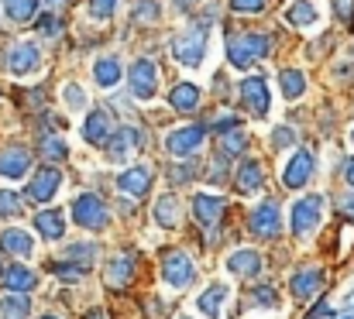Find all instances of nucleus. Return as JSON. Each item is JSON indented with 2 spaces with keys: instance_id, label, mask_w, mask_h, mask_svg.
Returning <instances> with one entry per match:
<instances>
[{
  "instance_id": "1",
  "label": "nucleus",
  "mask_w": 354,
  "mask_h": 319,
  "mask_svg": "<svg viewBox=\"0 0 354 319\" xmlns=\"http://www.w3.org/2000/svg\"><path fill=\"white\" fill-rule=\"evenodd\" d=\"M272 52V38L268 35H258V31H244V35H234L227 38V59L234 69H248L254 66L258 59H265Z\"/></svg>"
},
{
  "instance_id": "2",
  "label": "nucleus",
  "mask_w": 354,
  "mask_h": 319,
  "mask_svg": "<svg viewBox=\"0 0 354 319\" xmlns=\"http://www.w3.org/2000/svg\"><path fill=\"white\" fill-rule=\"evenodd\" d=\"M207 41H210L207 28H203V24H189L186 31H179V35L172 38V55H176V62H183V66H189V69H200L203 59H207Z\"/></svg>"
},
{
  "instance_id": "3",
  "label": "nucleus",
  "mask_w": 354,
  "mask_h": 319,
  "mask_svg": "<svg viewBox=\"0 0 354 319\" xmlns=\"http://www.w3.org/2000/svg\"><path fill=\"white\" fill-rule=\"evenodd\" d=\"M320 216H324V196H303L289 210V226L296 237H310L320 226Z\"/></svg>"
},
{
  "instance_id": "4",
  "label": "nucleus",
  "mask_w": 354,
  "mask_h": 319,
  "mask_svg": "<svg viewBox=\"0 0 354 319\" xmlns=\"http://www.w3.org/2000/svg\"><path fill=\"white\" fill-rule=\"evenodd\" d=\"M73 220H76V226L104 230V226H107V220H111V213H107V206H104V200H100V196L83 193V196H76V200H73Z\"/></svg>"
},
{
  "instance_id": "5",
  "label": "nucleus",
  "mask_w": 354,
  "mask_h": 319,
  "mask_svg": "<svg viewBox=\"0 0 354 319\" xmlns=\"http://www.w3.org/2000/svg\"><path fill=\"white\" fill-rule=\"evenodd\" d=\"M7 69L10 76L24 79V76H35L41 69V48L35 41H14L10 52H7Z\"/></svg>"
},
{
  "instance_id": "6",
  "label": "nucleus",
  "mask_w": 354,
  "mask_h": 319,
  "mask_svg": "<svg viewBox=\"0 0 354 319\" xmlns=\"http://www.w3.org/2000/svg\"><path fill=\"white\" fill-rule=\"evenodd\" d=\"M127 83H131V93L138 100H151L158 93V66L151 59H138L127 72Z\"/></svg>"
},
{
  "instance_id": "7",
  "label": "nucleus",
  "mask_w": 354,
  "mask_h": 319,
  "mask_svg": "<svg viewBox=\"0 0 354 319\" xmlns=\"http://www.w3.org/2000/svg\"><path fill=\"white\" fill-rule=\"evenodd\" d=\"M241 104L248 106L251 117H268V110H272L268 83H265L261 76H248V79H241Z\"/></svg>"
},
{
  "instance_id": "8",
  "label": "nucleus",
  "mask_w": 354,
  "mask_h": 319,
  "mask_svg": "<svg viewBox=\"0 0 354 319\" xmlns=\"http://www.w3.org/2000/svg\"><path fill=\"white\" fill-rule=\"evenodd\" d=\"M313 172H317V158H313V151L299 148V151L286 162V168H282V182H286V189H303V186L313 179Z\"/></svg>"
},
{
  "instance_id": "9",
  "label": "nucleus",
  "mask_w": 354,
  "mask_h": 319,
  "mask_svg": "<svg viewBox=\"0 0 354 319\" xmlns=\"http://www.w3.org/2000/svg\"><path fill=\"white\" fill-rule=\"evenodd\" d=\"M203 137H207V127H203V124L179 127V130H172V134L165 137V151L176 155V158H186V155H193V151L203 144Z\"/></svg>"
},
{
  "instance_id": "10",
  "label": "nucleus",
  "mask_w": 354,
  "mask_h": 319,
  "mask_svg": "<svg viewBox=\"0 0 354 319\" xmlns=\"http://www.w3.org/2000/svg\"><path fill=\"white\" fill-rule=\"evenodd\" d=\"M162 278L172 285V289H189L193 282H196V264L186 258V254H179V251H172V254H165V264H162Z\"/></svg>"
},
{
  "instance_id": "11",
  "label": "nucleus",
  "mask_w": 354,
  "mask_h": 319,
  "mask_svg": "<svg viewBox=\"0 0 354 319\" xmlns=\"http://www.w3.org/2000/svg\"><path fill=\"white\" fill-rule=\"evenodd\" d=\"M114 134V120H111V110H90L86 120H83V141L93 144V148H104Z\"/></svg>"
},
{
  "instance_id": "12",
  "label": "nucleus",
  "mask_w": 354,
  "mask_h": 319,
  "mask_svg": "<svg viewBox=\"0 0 354 319\" xmlns=\"http://www.w3.org/2000/svg\"><path fill=\"white\" fill-rule=\"evenodd\" d=\"M248 223H251V233L275 240V237H279V230H282L279 203H261V206H254V213H251V220H248Z\"/></svg>"
},
{
  "instance_id": "13",
  "label": "nucleus",
  "mask_w": 354,
  "mask_h": 319,
  "mask_svg": "<svg viewBox=\"0 0 354 319\" xmlns=\"http://www.w3.org/2000/svg\"><path fill=\"white\" fill-rule=\"evenodd\" d=\"M193 216L200 226H217L224 220V196L217 193H196L193 196Z\"/></svg>"
},
{
  "instance_id": "14",
  "label": "nucleus",
  "mask_w": 354,
  "mask_h": 319,
  "mask_svg": "<svg viewBox=\"0 0 354 319\" xmlns=\"http://www.w3.org/2000/svg\"><path fill=\"white\" fill-rule=\"evenodd\" d=\"M59 186H62V172L59 168H41L35 179H31V186H28V200H35V203H48L55 193H59Z\"/></svg>"
},
{
  "instance_id": "15",
  "label": "nucleus",
  "mask_w": 354,
  "mask_h": 319,
  "mask_svg": "<svg viewBox=\"0 0 354 319\" xmlns=\"http://www.w3.org/2000/svg\"><path fill=\"white\" fill-rule=\"evenodd\" d=\"M118 189L124 196H131V200H138V196H145L148 189H151V172L145 168V165H131V168H124L118 175Z\"/></svg>"
},
{
  "instance_id": "16",
  "label": "nucleus",
  "mask_w": 354,
  "mask_h": 319,
  "mask_svg": "<svg viewBox=\"0 0 354 319\" xmlns=\"http://www.w3.org/2000/svg\"><path fill=\"white\" fill-rule=\"evenodd\" d=\"M131 275H134V254H131V251L114 254V258L107 261V268H104V278H107L111 289H127V285H131Z\"/></svg>"
},
{
  "instance_id": "17",
  "label": "nucleus",
  "mask_w": 354,
  "mask_h": 319,
  "mask_svg": "<svg viewBox=\"0 0 354 319\" xmlns=\"http://www.w3.org/2000/svg\"><path fill=\"white\" fill-rule=\"evenodd\" d=\"M104 148H107V155L114 162H127V155L141 148V130L138 127H120L118 134H111V141Z\"/></svg>"
},
{
  "instance_id": "18",
  "label": "nucleus",
  "mask_w": 354,
  "mask_h": 319,
  "mask_svg": "<svg viewBox=\"0 0 354 319\" xmlns=\"http://www.w3.org/2000/svg\"><path fill=\"white\" fill-rule=\"evenodd\" d=\"M31 168V155L24 148H7L0 151V175L3 179H24Z\"/></svg>"
},
{
  "instance_id": "19",
  "label": "nucleus",
  "mask_w": 354,
  "mask_h": 319,
  "mask_svg": "<svg viewBox=\"0 0 354 319\" xmlns=\"http://www.w3.org/2000/svg\"><path fill=\"white\" fill-rule=\"evenodd\" d=\"M227 271H231V275H241V278H254V275L261 271V254L251 251V247H241V251H234V254L227 258Z\"/></svg>"
},
{
  "instance_id": "20",
  "label": "nucleus",
  "mask_w": 354,
  "mask_h": 319,
  "mask_svg": "<svg viewBox=\"0 0 354 319\" xmlns=\"http://www.w3.org/2000/svg\"><path fill=\"white\" fill-rule=\"evenodd\" d=\"M320 285H324V268H299L292 275V282H289V289H292L296 299H310Z\"/></svg>"
},
{
  "instance_id": "21",
  "label": "nucleus",
  "mask_w": 354,
  "mask_h": 319,
  "mask_svg": "<svg viewBox=\"0 0 354 319\" xmlns=\"http://www.w3.org/2000/svg\"><path fill=\"white\" fill-rule=\"evenodd\" d=\"M0 251H7L14 258H31L35 254V240L24 230H3L0 233Z\"/></svg>"
},
{
  "instance_id": "22",
  "label": "nucleus",
  "mask_w": 354,
  "mask_h": 319,
  "mask_svg": "<svg viewBox=\"0 0 354 319\" xmlns=\"http://www.w3.org/2000/svg\"><path fill=\"white\" fill-rule=\"evenodd\" d=\"M3 285H7V292H31L35 285H38V278H35V271L31 268H21V264H10L7 271H3V278H0Z\"/></svg>"
},
{
  "instance_id": "23",
  "label": "nucleus",
  "mask_w": 354,
  "mask_h": 319,
  "mask_svg": "<svg viewBox=\"0 0 354 319\" xmlns=\"http://www.w3.org/2000/svg\"><path fill=\"white\" fill-rule=\"evenodd\" d=\"M286 21L292 28H313L320 21V10H317L313 0H292V7L286 10Z\"/></svg>"
},
{
  "instance_id": "24",
  "label": "nucleus",
  "mask_w": 354,
  "mask_h": 319,
  "mask_svg": "<svg viewBox=\"0 0 354 319\" xmlns=\"http://www.w3.org/2000/svg\"><path fill=\"white\" fill-rule=\"evenodd\" d=\"M155 223L158 226H165V230H172V226H179V216H183V206H179V200L176 196H158L155 200Z\"/></svg>"
},
{
  "instance_id": "25",
  "label": "nucleus",
  "mask_w": 354,
  "mask_h": 319,
  "mask_svg": "<svg viewBox=\"0 0 354 319\" xmlns=\"http://www.w3.org/2000/svg\"><path fill=\"white\" fill-rule=\"evenodd\" d=\"M227 292H231L227 285H210V289H207V292L200 296V302H196V306H200V313H203L207 319H221V313H224V299H227Z\"/></svg>"
},
{
  "instance_id": "26",
  "label": "nucleus",
  "mask_w": 354,
  "mask_h": 319,
  "mask_svg": "<svg viewBox=\"0 0 354 319\" xmlns=\"http://www.w3.org/2000/svg\"><path fill=\"white\" fill-rule=\"evenodd\" d=\"M35 230H38L45 240H59V237L66 233V220H62L59 210H41L35 216Z\"/></svg>"
},
{
  "instance_id": "27",
  "label": "nucleus",
  "mask_w": 354,
  "mask_h": 319,
  "mask_svg": "<svg viewBox=\"0 0 354 319\" xmlns=\"http://www.w3.org/2000/svg\"><path fill=\"white\" fill-rule=\"evenodd\" d=\"M169 104H172V110H179V113L196 110V106H200V86H196V83H179V86H172Z\"/></svg>"
},
{
  "instance_id": "28",
  "label": "nucleus",
  "mask_w": 354,
  "mask_h": 319,
  "mask_svg": "<svg viewBox=\"0 0 354 319\" xmlns=\"http://www.w3.org/2000/svg\"><path fill=\"white\" fill-rule=\"evenodd\" d=\"M120 76H124V69H120L118 59H97V66H93V79L100 83V90H114L120 83Z\"/></svg>"
},
{
  "instance_id": "29",
  "label": "nucleus",
  "mask_w": 354,
  "mask_h": 319,
  "mask_svg": "<svg viewBox=\"0 0 354 319\" xmlns=\"http://www.w3.org/2000/svg\"><path fill=\"white\" fill-rule=\"evenodd\" d=\"M279 86H282V97L286 100H299L306 93V76L299 69H282L279 72Z\"/></svg>"
},
{
  "instance_id": "30",
  "label": "nucleus",
  "mask_w": 354,
  "mask_h": 319,
  "mask_svg": "<svg viewBox=\"0 0 354 319\" xmlns=\"http://www.w3.org/2000/svg\"><path fill=\"white\" fill-rule=\"evenodd\" d=\"M234 182H237V189H241V193H254V189L261 186V165H258V162H251V158H248V162H241V165H237Z\"/></svg>"
},
{
  "instance_id": "31",
  "label": "nucleus",
  "mask_w": 354,
  "mask_h": 319,
  "mask_svg": "<svg viewBox=\"0 0 354 319\" xmlns=\"http://www.w3.org/2000/svg\"><path fill=\"white\" fill-rule=\"evenodd\" d=\"M0 316L3 319H28L31 316V302H28V296H21V292L3 296V299H0Z\"/></svg>"
},
{
  "instance_id": "32",
  "label": "nucleus",
  "mask_w": 354,
  "mask_h": 319,
  "mask_svg": "<svg viewBox=\"0 0 354 319\" xmlns=\"http://www.w3.org/2000/svg\"><path fill=\"white\" fill-rule=\"evenodd\" d=\"M66 258H69V264L90 271L93 261H97V247H93V244H73V247H66Z\"/></svg>"
},
{
  "instance_id": "33",
  "label": "nucleus",
  "mask_w": 354,
  "mask_h": 319,
  "mask_svg": "<svg viewBox=\"0 0 354 319\" xmlns=\"http://www.w3.org/2000/svg\"><path fill=\"white\" fill-rule=\"evenodd\" d=\"M158 17H162L158 0H138V3H134V14H131L134 24H155Z\"/></svg>"
},
{
  "instance_id": "34",
  "label": "nucleus",
  "mask_w": 354,
  "mask_h": 319,
  "mask_svg": "<svg viewBox=\"0 0 354 319\" xmlns=\"http://www.w3.org/2000/svg\"><path fill=\"white\" fill-rule=\"evenodd\" d=\"M35 14H38V0H7V17H10V21L24 24V21H31Z\"/></svg>"
},
{
  "instance_id": "35",
  "label": "nucleus",
  "mask_w": 354,
  "mask_h": 319,
  "mask_svg": "<svg viewBox=\"0 0 354 319\" xmlns=\"http://www.w3.org/2000/svg\"><path fill=\"white\" fill-rule=\"evenodd\" d=\"M41 155L48 158V162H62V158H69V144L62 141V137H55V134H48V137H41Z\"/></svg>"
},
{
  "instance_id": "36",
  "label": "nucleus",
  "mask_w": 354,
  "mask_h": 319,
  "mask_svg": "<svg viewBox=\"0 0 354 319\" xmlns=\"http://www.w3.org/2000/svg\"><path fill=\"white\" fill-rule=\"evenodd\" d=\"M248 148V134L241 130V124L231 127V130H224V144H221V155H241Z\"/></svg>"
},
{
  "instance_id": "37",
  "label": "nucleus",
  "mask_w": 354,
  "mask_h": 319,
  "mask_svg": "<svg viewBox=\"0 0 354 319\" xmlns=\"http://www.w3.org/2000/svg\"><path fill=\"white\" fill-rule=\"evenodd\" d=\"M62 100H66L69 110H83V106H86V90H83L80 83H66V86H62Z\"/></svg>"
},
{
  "instance_id": "38",
  "label": "nucleus",
  "mask_w": 354,
  "mask_h": 319,
  "mask_svg": "<svg viewBox=\"0 0 354 319\" xmlns=\"http://www.w3.org/2000/svg\"><path fill=\"white\" fill-rule=\"evenodd\" d=\"M251 302H254L258 309H275V306H279V292H275L272 285H258L254 296H251Z\"/></svg>"
},
{
  "instance_id": "39",
  "label": "nucleus",
  "mask_w": 354,
  "mask_h": 319,
  "mask_svg": "<svg viewBox=\"0 0 354 319\" xmlns=\"http://www.w3.org/2000/svg\"><path fill=\"white\" fill-rule=\"evenodd\" d=\"M21 193H14V189H0V216H17L21 213Z\"/></svg>"
},
{
  "instance_id": "40",
  "label": "nucleus",
  "mask_w": 354,
  "mask_h": 319,
  "mask_svg": "<svg viewBox=\"0 0 354 319\" xmlns=\"http://www.w3.org/2000/svg\"><path fill=\"white\" fill-rule=\"evenodd\" d=\"M169 179H172L176 186H183V182H193V179H196V165H193V162H179V165H172Z\"/></svg>"
},
{
  "instance_id": "41",
  "label": "nucleus",
  "mask_w": 354,
  "mask_h": 319,
  "mask_svg": "<svg viewBox=\"0 0 354 319\" xmlns=\"http://www.w3.org/2000/svg\"><path fill=\"white\" fill-rule=\"evenodd\" d=\"M118 10V0H90V17L97 21H111Z\"/></svg>"
},
{
  "instance_id": "42",
  "label": "nucleus",
  "mask_w": 354,
  "mask_h": 319,
  "mask_svg": "<svg viewBox=\"0 0 354 319\" xmlns=\"http://www.w3.org/2000/svg\"><path fill=\"white\" fill-rule=\"evenodd\" d=\"M62 31V21L55 17V14H45V17H38V35L41 38H55Z\"/></svg>"
},
{
  "instance_id": "43",
  "label": "nucleus",
  "mask_w": 354,
  "mask_h": 319,
  "mask_svg": "<svg viewBox=\"0 0 354 319\" xmlns=\"http://www.w3.org/2000/svg\"><path fill=\"white\" fill-rule=\"evenodd\" d=\"M52 271H55L62 282H80V278L86 275V271H83V268H76V264H52Z\"/></svg>"
},
{
  "instance_id": "44",
  "label": "nucleus",
  "mask_w": 354,
  "mask_h": 319,
  "mask_svg": "<svg viewBox=\"0 0 354 319\" xmlns=\"http://www.w3.org/2000/svg\"><path fill=\"white\" fill-rule=\"evenodd\" d=\"M272 141H275V148H289V144H296V130L292 127H275Z\"/></svg>"
},
{
  "instance_id": "45",
  "label": "nucleus",
  "mask_w": 354,
  "mask_h": 319,
  "mask_svg": "<svg viewBox=\"0 0 354 319\" xmlns=\"http://www.w3.org/2000/svg\"><path fill=\"white\" fill-rule=\"evenodd\" d=\"M334 10L344 24H354V0H334Z\"/></svg>"
},
{
  "instance_id": "46",
  "label": "nucleus",
  "mask_w": 354,
  "mask_h": 319,
  "mask_svg": "<svg viewBox=\"0 0 354 319\" xmlns=\"http://www.w3.org/2000/svg\"><path fill=\"white\" fill-rule=\"evenodd\" d=\"M231 7H234L237 14H258L265 7V0H231Z\"/></svg>"
},
{
  "instance_id": "47",
  "label": "nucleus",
  "mask_w": 354,
  "mask_h": 319,
  "mask_svg": "<svg viewBox=\"0 0 354 319\" xmlns=\"http://www.w3.org/2000/svg\"><path fill=\"white\" fill-rule=\"evenodd\" d=\"M231 127H237V117H231V113H224L217 124H214V134H224V130H231Z\"/></svg>"
},
{
  "instance_id": "48",
  "label": "nucleus",
  "mask_w": 354,
  "mask_h": 319,
  "mask_svg": "<svg viewBox=\"0 0 354 319\" xmlns=\"http://www.w3.org/2000/svg\"><path fill=\"white\" fill-rule=\"evenodd\" d=\"M327 316H330V306H327V302H317V306H313V313H310L306 319H327Z\"/></svg>"
},
{
  "instance_id": "49",
  "label": "nucleus",
  "mask_w": 354,
  "mask_h": 319,
  "mask_svg": "<svg viewBox=\"0 0 354 319\" xmlns=\"http://www.w3.org/2000/svg\"><path fill=\"white\" fill-rule=\"evenodd\" d=\"M344 179L348 186H354V158H344Z\"/></svg>"
},
{
  "instance_id": "50",
  "label": "nucleus",
  "mask_w": 354,
  "mask_h": 319,
  "mask_svg": "<svg viewBox=\"0 0 354 319\" xmlns=\"http://www.w3.org/2000/svg\"><path fill=\"white\" fill-rule=\"evenodd\" d=\"M341 210H344L354 220V196H344V200H341Z\"/></svg>"
},
{
  "instance_id": "51",
  "label": "nucleus",
  "mask_w": 354,
  "mask_h": 319,
  "mask_svg": "<svg viewBox=\"0 0 354 319\" xmlns=\"http://www.w3.org/2000/svg\"><path fill=\"white\" fill-rule=\"evenodd\" d=\"M344 306H348V313H354V289L344 296Z\"/></svg>"
},
{
  "instance_id": "52",
  "label": "nucleus",
  "mask_w": 354,
  "mask_h": 319,
  "mask_svg": "<svg viewBox=\"0 0 354 319\" xmlns=\"http://www.w3.org/2000/svg\"><path fill=\"white\" fill-rule=\"evenodd\" d=\"M193 3H196V0H176V7H183V10H186V7H193Z\"/></svg>"
},
{
  "instance_id": "53",
  "label": "nucleus",
  "mask_w": 354,
  "mask_h": 319,
  "mask_svg": "<svg viewBox=\"0 0 354 319\" xmlns=\"http://www.w3.org/2000/svg\"><path fill=\"white\" fill-rule=\"evenodd\" d=\"M90 319H107V316H104L100 309H93V313H90Z\"/></svg>"
},
{
  "instance_id": "54",
  "label": "nucleus",
  "mask_w": 354,
  "mask_h": 319,
  "mask_svg": "<svg viewBox=\"0 0 354 319\" xmlns=\"http://www.w3.org/2000/svg\"><path fill=\"white\" fill-rule=\"evenodd\" d=\"M337 319H354V313H344V316H337Z\"/></svg>"
},
{
  "instance_id": "55",
  "label": "nucleus",
  "mask_w": 354,
  "mask_h": 319,
  "mask_svg": "<svg viewBox=\"0 0 354 319\" xmlns=\"http://www.w3.org/2000/svg\"><path fill=\"white\" fill-rule=\"evenodd\" d=\"M41 319H55V316H41Z\"/></svg>"
},
{
  "instance_id": "56",
  "label": "nucleus",
  "mask_w": 354,
  "mask_h": 319,
  "mask_svg": "<svg viewBox=\"0 0 354 319\" xmlns=\"http://www.w3.org/2000/svg\"><path fill=\"white\" fill-rule=\"evenodd\" d=\"M351 141H354V130H351Z\"/></svg>"
},
{
  "instance_id": "57",
  "label": "nucleus",
  "mask_w": 354,
  "mask_h": 319,
  "mask_svg": "<svg viewBox=\"0 0 354 319\" xmlns=\"http://www.w3.org/2000/svg\"><path fill=\"white\" fill-rule=\"evenodd\" d=\"M179 319H189V316H179Z\"/></svg>"
},
{
  "instance_id": "58",
  "label": "nucleus",
  "mask_w": 354,
  "mask_h": 319,
  "mask_svg": "<svg viewBox=\"0 0 354 319\" xmlns=\"http://www.w3.org/2000/svg\"><path fill=\"white\" fill-rule=\"evenodd\" d=\"M351 55H354V48H351Z\"/></svg>"
}]
</instances>
